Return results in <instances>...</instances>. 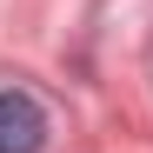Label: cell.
Segmentation results:
<instances>
[{"mask_svg":"<svg viewBox=\"0 0 153 153\" xmlns=\"http://www.w3.org/2000/svg\"><path fill=\"white\" fill-rule=\"evenodd\" d=\"M40 146H47L40 100L20 93V87H7V93H0V153H40Z\"/></svg>","mask_w":153,"mask_h":153,"instance_id":"obj_1","label":"cell"}]
</instances>
